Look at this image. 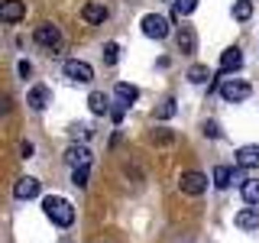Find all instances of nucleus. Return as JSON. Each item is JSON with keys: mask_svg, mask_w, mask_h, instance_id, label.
<instances>
[{"mask_svg": "<svg viewBox=\"0 0 259 243\" xmlns=\"http://www.w3.org/2000/svg\"><path fill=\"white\" fill-rule=\"evenodd\" d=\"M13 194H16L20 201H29V198H36V194H39V178H32V175L20 178V182L13 185Z\"/></svg>", "mask_w": 259, "mask_h": 243, "instance_id": "nucleus-13", "label": "nucleus"}, {"mask_svg": "<svg viewBox=\"0 0 259 243\" xmlns=\"http://www.w3.org/2000/svg\"><path fill=\"white\" fill-rule=\"evenodd\" d=\"M194 10H198V0H175V4H172L175 16H191Z\"/></svg>", "mask_w": 259, "mask_h": 243, "instance_id": "nucleus-23", "label": "nucleus"}, {"mask_svg": "<svg viewBox=\"0 0 259 243\" xmlns=\"http://www.w3.org/2000/svg\"><path fill=\"white\" fill-rule=\"evenodd\" d=\"M207 78H210L207 65H191V68H188V81H191V85H207Z\"/></svg>", "mask_w": 259, "mask_h": 243, "instance_id": "nucleus-21", "label": "nucleus"}, {"mask_svg": "<svg viewBox=\"0 0 259 243\" xmlns=\"http://www.w3.org/2000/svg\"><path fill=\"white\" fill-rule=\"evenodd\" d=\"M20 156H23V159L32 156V143H23V146H20Z\"/></svg>", "mask_w": 259, "mask_h": 243, "instance_id": "nucleus-31", "label": "nucleus"}, {"mask_svg": "<svg viewBox=\"0 0 259 243\" xmlns=\"http://www.w3.org/2000/svg\"><path fill=\"white\" fill-rule=\"evenodd\" d=\"M62 243H71V240H62Z\"/></svg>", "mask_w": 259, "mask_h": 243, "instance_id": "nucleus-32", "label": "nucleus"}, {"mask_svg": "<svg viewBox=\"0 0 259 243\" xmlns=\"http://www.w3.org/2000/svg\"><path fill=\"white\" fill-rule=\"evenodd\" d=\"M178 52H182V55H194V52H198V32H194V26H182V29H178Z\"/></svg>", "mask_w": 259, "mask_h": 243, "instance_id": "nucleus-10", "label": "nucleus"}, {"mask_svg": "<svg viewBox=\"0 0 259 243\" xmlns=\"http://www.w3.org/2000/svg\"><path fill=\"white\" fill-rule=\"evenodd\" d=\"M123 110H126V104H120V107H110V117H113V124H120V120H123Z\"/></svg>", "mask_w": 259, "mask_h": 243, "instance_id": "nucleus-29", "label": "nucleus"}, {"mask_svg": "<svg viewBox=\"0 0 259 243\" xmlns=\"http://www.w3.org/2000/svg\"><path fill=\"white\" fill-rule=\"evenodd\" d=\"M49 101H52V94H49V88L46 85H36V88H29V94H26V104L32 110H46L49 107Z\"/></svg>", "mask_w": 259, "mask_h": 243, "instance_id": "nucleus-14", "label": "nucleus"}, {"mask_svg": "<svg viewBox=\"0 0 259 243\" xmlns=\"http://www.w3.org/2000/svg\"><path fill=\"white\" fill-rule=\"evenodd\" d=\"M65 78L78 81V85H88V81H94V68L81 59H68L65 62Z\"/></svg>", "mask_w": 259, "mask_h": 243, "instance_id": "nucleus-6", "label": "nucleus"}, {"mask_svg": "<svg viewBox=\"0 0 259 243\" xmlns=\"http://www.w3.org/2000/svg\"><path fill=\"white\" fill-rule=\"evenodd\" d=\"M204 136H210V140H221V127H217V120H207V124H204Z\"/></svg>", "mask_w": 259, "mask_h": 243, "instance_id": "nucleus-28", "label": "nucleus"}, {"mask_svg": "<svg viewBox=\"0 0 259 243\" xmlns=\"http://www.w3.org/2000/svg\"><path fill=\"white\" fill-rule=\"evenodd\" d=\"M68 133L75 136V140H88V136H91V127H88V124H75Z\"/></svg>", "mask_w": 259, "mask_h": 243, "instance_id": "nucleus-27", "label": "nucleus"}, {"mask_svg": "<svg viewBox=\"0 0 259 243\" xmlns=\"http://www.w3.org/2000/svg\"><path fill=\"white\" fill-rule=\"evenodd\" d=\"M172 140H175L172 130H156V133H152V143H159V146H168Z\"/></svg>", "mask_w": 259, "mask_h": 243, "instance_id": "nucleus-26", "label": "nucleus"}, {"mask_svg": "<svg viewBox=\"0 0 259 243\" xmlns=\"http://www.w3.org/2000/svg\"><path fill=\"white\" fill-rule=\"evenodd\" d=\"M243 201L259 208V178H246V182H243Z\"/></svg>", "mask_w": 259, "mask_h": 243, "instance_id": "nucleus-18", "label": "nucleus"}, {"mask_svg": "<svg viewBox=\"0 0 259 243\" xmlns=\"http://www.w3.org/2000/svg\"><path fill=\"white\" fill-rule=\"evenodd\" d=\"M88 107H91V113H97V117H104V113H110V101L104 91H91L88 94Z\"/></svg>", "mask_w": 259, "mask_h": 243, "instance_id": "nucleus-16", "label": "nucleus"}, {"mask_svg": "<svg viewBox=\"0 0 259 243\" xmlns=\"http://www.w3.org/2000/svg\"><path fill=\"white\" fill-rule=\"evenodd\" d=\"M243 68V52L237 46H230V49H224V55H221V71L224 75H230V71H240Z\"/></svg>", "mask_w": 259, "mask_h": 243, "instance_id": "nucleus-11", "label": "nucleus"}, {"mask_svg": "<svg viewBox=\"0 0 259 243\" xmlns=\"http://www.w3.org/2000/svg\"><path fill=\"white\" fill-rule=\"evenodd\" d=\"M237 166L240 169H259V146L256 143L240 146V149H237Z\"/></svg>", "mask_w": 259, "mask_h": 243, "instance_id": "nucleus-12", "label": "nucleus"}, {"mask_svg": "<svg viewBox=\"0 0 259 243\" xmlns=\"http://www.w3.org/2000/svg\"><path fill=\"white\" fill-rule=\"evenodd\" d=\"M65 162H68L71 169H78V166H91V149H88L84 143H71L68 149H65Z\"/></svg>", "mask_w": 259, "mask_h": 243, "instance_id": "nucleus-9", "label": "nucleus"}, {"mask_svg": "<svg viewBox=\"0 0 259 243\" xmlns=\"http://www.w3.org/2000/svg\"><path fill=\"white\" fill-rule=\"evenodd\" d=\"M249 94H253V88H249L246 81H240V78H227L224 85H221V97H224V101H230V104L246 101Z\"/></svg>", "mask_w": 259, "mask_h": 243, "instance_id": "nucleus-2", "label": "nucleus"}, {"mask_svg": "<svg viewBox=\"0 0 259 243\" xmlns=\"http://www.w3.org/2000/svg\"><path fill=\"white\" fill-rule=\"evenodd\" d=\"M26 16V0H4L0 4V20L4 23H20Z\"/></svg>", "mask_w": 259, "mask_h": 243, "instance_id": "nucleus-8", "label": "nucleus"}, {"mask_svg": "<svg viewBox=\"0 0 259 243\" xmlns=\"http://www.w3.org/2000/svg\"><path fill=\"white\" fill-rule=\"evenodd\" d=\"M88 175H91V166L71 169V185H78V188H88Z\"/></svg>", "mask_w": 259, "mask_h": 243, "instance_id": "nucleus-24", "label": "nucleus"}, {"mask_svg": "<svg viewBox=\"0 0 259 243\" xmlns=\"http://www.w3.org/2000/svg\"><path fill=\"white\" fill-rule=\"evenodd\" d=\"M36 43L39 46H46V49H52V52H59L62 49V32H59V26H52V23H42V26H36Z\"/></svg>", "mask_w": 259, "mask_h": 243, "instance_id": "nucleus-5", "label": "nucleus"}, {"mask_svg": "<svg viewBox=\"0 0 259 243\" xmlns=\"http://www.w3.org/2000/svg\"><path fill=\"white\" fill-rule=\"evenodd\" d=\"M20 75H23V78H29V75H32V65H29L26 59H23V62H20Z\"/></svg>", "mask_w": 259, "mask_h": 243, "instance_id": "nucleus-30", "label": "nucleus"}, {"mask_svg": "<svg viewBox=\"0 0 259 243\" xmlns=\"http://www.w3.org/2000/svg\"><path fill=\"white\" fill-rule=\"evenodd\" d=\"M230 182H233V169L230 166H217L214 169V185L217 188H230Z\"/></svg>", "mask_w": 259, "mask_h": 243, "instance_id": "nucleus-20", "label": "nucleus"}, {"mask_svg": "<svg viewBox=\"0 0 259 243\" xmlns=\"http://www.w3.org/2000/svg\"><path fill=\"white\" fill-rule=\"evenodd\" d=\"M178 188H182L185 194H191V198H198V194L207 191V175L204 172H182V178H178Z\"/></svg>", "mask_w": 259, "mask_h": 243, "instance_id": "nucleus-3", "label": "nucleus"}, {"mask_svg": "<svg viewBox=\"0 0 259 243\" xmlns=\"http://www.w3.org/2000/svg\"><path fill=\"white\" fill-rule=\"evenodd\" d=\"M113 94H117V101L126 104V107H130L133 101H140V88H136V85H126V81H120V85L113 88Z\"/></svg>", "mask_w": 259, "mask_h": 243, "instance_id": "nucleus-17", "label": "nucleus"}, {"mask_svg": "<svg viewBox=\"0 0 259 243\" xmlns=\"http://www.w3.org/2000/svg\"><path fill=\"white\" fill-rule=\"evenodd\" d=\"M175 113H178V104L172 101V97H165V101H162L159 107L152 110V120H172Z\"/></svg>", "mask_w": 259, "mask_h": 243, "instance_id": "nucleus-19", "label": "nucleus"}, {"mask_svg": "<svg viewBox=\"0 0 259 243\" xmlns=\"http://www.w3.org/2000/svg\"><path fill=\"white\" fill-rule=\"evenodd\" d=\"M104 62H107V65H117L120 62V46L117 43H107V46H104Z\"/></svg>", "mask_w": 259, "mask_h": 243, "instance_id": "nucleus-25", "label": "nucleus"}, {"mask_svg": "<svg viewBox=\"0 0 259 243\" xmlns=\"http://www.w3.org/2000/svg\"><path fill=\"white\" fill-rule=\"evenodd\" d=\"M249 16H253V0H237V4H233V20L246 23Z\"/></svg>", "mask_w": 259, "mask_h": 243, "instance_id": "nucleus-22", "label": "nucleus"}, {"mask_svg": "<svg viewBox=\"0 0 259 243\" xmlns=\"http://www.w3.org/2000/svg\"><path fill=\"white\" fill-rule=\"evenodd\" d=\"M140 26H143V36H149V39H165L168 36V20L159 16V13H146Z\"/></svg>", "mask_w": 259, "mask_h": 243, "instance_id": "nucleus-4", "label": "nucleus"}, {"mask_svg": "<svg viewBox=\"0 0 259 243\" xmlns=\"http://www.w3.org/2000/svg\"><path fill=\"white\" fill-rule=\"evenodd\" d=\"M237 227L240 230H259V208H243L240 214H237Z\"/></svg>", "mask_w": 259, "mask_h": 243, "instance_id": "nucleus-15", "label": "nucleus"}, {"mask_svg": "<svg viewBox=\"0 0 259 243\" xmlns=\"http://www.w3.org/2000/svg\"><path fill=\"white\" fill-rule=\"evenodd\" d=\"M42 211L55 227H71L75 224V208H71V201L62 198V194H49L42 201Z\"/></svg>", "mask_w": 259, "mask_h": 243, "instance_id": "nucleus-1", "label": "nucleus"}, {"mask_svg": "<svg viewBox=\"0 0 259 243\" xmlns=\"http://www.w3.org/2000/svg\"><path fill=\"white\" fill-rule=\"evenodd\" d=\"M81 16H84V23H91V26H101V23H107V4H101V0H91V4H84V10H81Z\"/></svg>", "mask_w": 259, "mask_h": 243, "instance_id": "nucleus-7", "label": "nucleus"}]
</instances>
